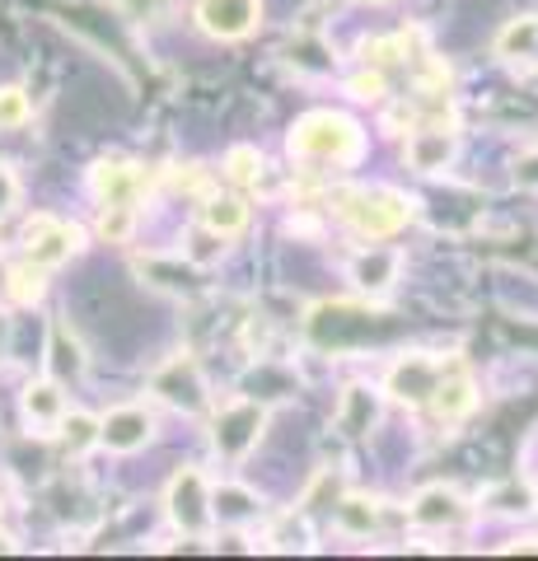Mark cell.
Segmentation results:
<instances>
[{
  "label": "cell",
  "mask_w": 538,
  "mask_h": 561,
  "mask_svg": "<svg viewBox=\"0 0 538 561\" xmlns=\"http://www.w3.org/2000/svg\"><path fill=\"white\" fill-rule=\"evenodd\" d=\"M169 5H173V0H117V10H123L127 20H136V24H154V20H164Z\"/></svg>",
  "instance_id": "obj_24"
},
{
  "label": "cell",
  "mask_w": 538,
  "mask_h": 561,
  "mask_svg": "<svg viewBox=\"0 0 538 561\" xmlns=\"http://www.w3.org/2000/svg\"><path fill=\"white\" fill-rule=\"evenodd\" d=\"M154 393H160L164 402H173V408H183V412H197L202 402H206L193 360H173V365H164V370L154 375Z\"/></svg>",
  "instance_id": "obj_9"
},
{
  "label": "cell",
  "mask_w": 538,
  "mask_h": 561,
  "mask_svg": "<svg viewBox=\"0 0 538 561\" xmlns=\"http://www.w3.org/2000/svg\"><path fill=\"white\" fill-rule=\"evenodd\" d=\"M61 440L66 449H84V445H94L99 440V421L94 416H61Z\"/></svg>",
  "instance_id": "obj_22"
},
{
  "label": "cell",
  "mask_w": 538,
  "mask_h": 561,
  "mask_svg": "<svg viewBox=\"0 0 538 561\" xmlns=\"http://www.w3.org/2000/svg\"><path fill=\"white\" fill-rule=\"evenodd\" d=\"M244 225H249V206L239 197H211V202H206V230H211V234L234 239Z\"/></svg>",
  "instance_id": "obj_15"
},
{
  "label": "cell",
  "mask_w": 538,
  "mask_h": 561,
  "mask_svg": "<svg viewBox=\"0 0 538 561\" xmlns=\"http://www.w3.org/2000/svg\"><path fill=\"white\" fill-rule=\"evenodd\" d=\"M28 117V99L20 90H0V127H20Z\"/></svg>",
  "instance_id": "obj_26"
},
{
  "label": "cell",
  "mask_w": 538,
  "mask_h": 561,
  "mask_svg": "<svg viewBox=\"0 0 538 561\" xmlns=\"http://www.w3.org/2000/svg\"><path fill=\"white\" fill-rule=\"evenodd\" d=\"M197 20L211 38H244L257 24V0H202Z\"/></svg>",
  "instance_id": "obj_7"
},
{
  "label": "cell",
  "mask_w": 538,
  "mask_h": 561,
  "mask_svg": "<svg viewBox=\"0 0 538 561\" xmlns=\"http://www.w3.org/2000/svg\"><path fill=\"white\" fill-rule=\"evenodd\" d=\"M408 160H412V169H422V173L445 169L449 160H455V136L449 131H416L408 140Z\"/></svg>",
  "instance_id": "obj_11"
},
{
  "label": "cell",
  "mask_w": 538,
  "mask_h": 561,
  "mask_svg": "<svg viewBox=\"0 0 538 561\" xmlns=\"http://www.w3.org/2000/svg\"><path fill=\"white\" fill-rule=\"evenodd\" d=\"M515 183H519V187H538V150L525 154V160L515 164Z\"/></svg>",
  "instance_id": "obj_27"
},
{
  "label": "cell",
  "mask_w": 538,
  "mask_h": 561,
  "mask_svg": "<svg viewBox=\"0 0 538 561\" xmlns=\"http://www.w3.org/2000/svg\"><path fill=\"white\" fill-rule=\"evenodd\" d=\"M290 150L305 160H323V164H342L360 150V131L337 113H309L300 127L290 131Z\"/></svg>",
  "instance_id": "obj_1"
},
{
  "label": "cell",
  "mask_w": 538,
  "mask_h": 561,
  "mask_svg": "<svg viewBox=\"0 0 538 561\" xmlns=\"http://www.w3.org/2000/svg\"><path fill=\"white\" fill-rule=\"evenodd\" d=\"M24 412L33 426H61V416H66V398L57 383H28L24 389Z\"/></svg>",
  "instance_id": "obj_14"
},
{
  "label": "cell",
  "mask_w": 538,
  "mask_h": 561,
  "mask_svg": "<svg viewBox=\"0 0 538 561\" xmlns=\"http://www.w3.org/2000/svg\"><path fill=\"white\" fill-rule=\"evenodd\" d=\"M398 272V257L393 253H366V257H356V286L360 290H385L389 280Z\"/></svg>",
  "instance_id": "obj_17"
},
{
  "label": "cell",
  "mask_w": 538,
  "mask_h": 561,
  "mask_svg": "<svg viewBox=\"0 0 538 561\" xmlns=\"http://www.w3.org/2000/svg\"><path fill=\"white\" fill-rule=\"evenodd\" d=\"M51 370H57V379H76L84 370L80 342L66 328H51Z\"/></svg>",
  "instance_id": "obj_16"
},
{
  "label": "cell",
  "mask_w": 538,
  "mask_h": 561,
  "mask_svg": "<svg viewBox=\"0 0 538 561\" xmlns=\"http://www.w3.org/2000/svg\"><path fill=\"white\" fill-rule=\"evenodd\" d=\"M169 515L183 524L187 534H202L206 529V519H211V496H206V482H202V472H179L169 486Z\"/></svg>",
  "instance_id": "obj_5"
},
{
  "label": "cell",
  "mask_w": 538,
  "mask_h": 561,
  "mask_svg": "<svg viewBox=\"0 0 538 561\" xmlns=\"http://www.w3.org/2000/svg\"><path fill=\"white\" fill-rule=\"evenodd\" d=\"M146 276H160L154 286H164V290H193L197 286V272L193 267H164V262H150Z\"/></svg>",
  "instance_id": "obj_23"
},
{
  "label": "cell",
  "mask_w": 538,
  "mask_h": 561,
  "mask_svg": "<svg viewBox=\"0 0 538 561\" xmlns=\"http://www.w3.org/2000/svg\"><path fill=\"white\" fill-rule=\"evenodd\" d=\"M468 511H463V501L455 496V491H445V486H431L416 496L412 505V519L416 524H426V529H440V524H459Z\"/></svg>",
  "instance_id": "obj_10"
},
{
  "label": "cell",
  "mask_w": 538,
  "mask_h": 561,
  "mask_svg": "<svg viewBox=\"0 0 538 561\" xmlns=\"http://www.w3.org/2000/svg\"><path fill=\"white\" fill-rule=\"evenodd\" d=\"M496 51H501V57H534V51H538V20L511 24V28L496 38Z\"/></svg>",
  "instance_id": "obj_18"
},
{
  "label": "cell",
  "mask_w": 538,
  "mask_h": 561,
  "mask_svg": "<svg viewBox=\"0 0 538 561\" xmlns=\"http://www.w3.org/2000/svg\"><path fill=\"white\" fill-rule=\"evenodd\" d=\"M150 431H154V421L146 408H117L99 421V440L117 449V454H131V449H141L150 440Z\"/></svg>",
  "instance_id": "obj_8"
},
{
  "label": "cell",
  "mask_w": 538,
  "mask_h": 561,
  "mask_svg": "<svg viewBox=\"0 0 538 561\" xmlns=\"http://www.w3.org/2000/svg\"><path fill=\"white\" fill-rule=\"evenodd\" d=\"M225 173H230L239 187H249V183H257V173H263V160H257V150L239 146V150H230V160H225Z\"/></svg>",
  "instance_id": "obj_21"
},
{
  "label": "cell",
  "mask_w": 538,
  "mask_h": 561,
  "mask_svg": "<svg viewBox=\"0 0 538 561\" xmlns=\"http://www.w3.org/2000/svg\"><path fill=\"white\" fill-rule=\"evenodd\" d=\"M431 402H436V416L440 421H459L468 408H473V383H468L463 370H449L440 379V389L431 393Z\"/></svg>",
  "instance_id": "obj_13"
},
{
  "label": "cell",
  "mask_w": 538,
  "mask_h": 561,
  "mask_svg": "<svg viewBox=\"0 0 538 561\" xmlns=\"http://www.w3.org/2000/svg\"><path fill=\"white\" fill-rule=\"evenodd\" d=\"M5 290H10L20 305L43 300V267H33V262H24V267L5 272Z\"/></svg>",
  "instance_id": "obj_20"
},
{
  "label": "cell",
  "mask_w": 538,
  "mask_h": 561,
  "mask_svg": "<svg viewBox=\"0 0 538 561\" xmlns=\"http://www.w3.org/2000/svg\"><path fill=\"white\" fill-rule=\"evenodd\" d=\"M352 90H356V99H379V94H385V80H379V76H360V80H352Z\"/></svg>",
  "instance_id": "obj_29"
},
{
  "label": "cell",
  "mask_w": 538,
  "mask_h": 561,
  "mask_svg": "<svg viewBox=\"0 0 538 561\" xmlns=\"http://www.w3.org/2000/svg\"><path fill=\"white\" fill-rule=\"evenodd\" d=\"M211 511H216L220 519H244V515L253 511V501L244 496V491H230V486H225V491H216V496H211Z\"/></svg>",
  "instance_id": "obj_25"
},
{
  "label": "cell",
  "mask_w": 538,
  "mask_h": 561,
  "mask_svg": "<svg viewBox=\"0 0 538 561\" xmlns=\"http://www.w3.org/2000/svg\"><path fill=\"white\" fill-rule=\"evenodd\" d=\"M14 197H20V183L10 179V169H0V216H10Z\"/></svg>",
  "instance_id": "obj_28"
},
{
  "label": "cell",
  "mask_w": 538,
  "mask_h": 561,
  "mask_svg": "<svg viewBox=\"0 0 538 561\" xmlns=\"http://www.w3.org/2000/svg\"><path fill=\"white\" fill-rule=\"evenodd\" d=\"M337 524H342L346 534H370L375 524H379L375 501H366V496H352V501H342V505H337Z\"/></svg>",
  "instance_id": "obj_19"
},
{
  "label": "cell",
  "mask_w": 538,
  "mask_h": 561,
  "mask_svg": "<svg viewBox=\"0 0 538 561\" xmlns=\"http://www.w3.org/2000/svg\"><path fill=\"white\" fill-rule=\"evenodd\" d=\"M94 187H99V197L108 202V206H131L136 202V187H141V173L113 160V164H99L94 169Z\"/></svg>",
  "instance_id": "obj_12"
},
{
  "label": "cell",
  "mask_w": 538,
  "mask_h": 561,
  "mask_svg": "<svg viewBox=\"0 0 538 561\" xmlns=\"http://www.w3.org/2000/svg\"><path fill=\"white\" fill-rule=\"evenodd\" d=\"M337 202H342V216L370 239H389L403 230V220H408V206L398 202L393 192H342Z\"/></svg>",
  "instance_id": "obj_2"
},
{
  "label": "cell",
  "mask_w": 538,
  "mask_h": 561,
  "mask_svg": "<svg viewBox=\"0 0 538 561\" xmlns=\"http://www.w3.org/2000/svg\"><path fill=\"white\" fill-rule=\"evenodd\" d=\"M257 431H263V408H253V402H239V408H225L216 416V449L239 459V454H249Z\"/></svg>",
  "instance_id": "obj_6"
},
{
  "label": "cell",
  "mask_w": 538,
  "mask_h": 561,
  "mask_svg": "<svg viewBox=\"0 0 538 561\" xmlns=\"http://www.w3.org/2000/svg\"><path fill=\"white\" fill-rule=\"evenodd\" d=\"M449 370H459V365H445L436 356H408V360H398L393 365V375H389V393L398 402H431V393L440 389V379Z\"/></svg>",
  "instance_id": "obj_4"
},
{
  "label": "cell",
  "mask_w": 538,
  "mask_h": 561,
  "mask_svg": "<svg viewBox=\"0 0 538 561\" xmlns=\"http://www.w3.org/2000/svg\"><path fill=\"white\" fill-rule=\"evenodd\" d=\"M80 249V230L76 225H61V220H51V216H33L28 220V230H24V253L33 267H61L66 257H71Z\"/></svg>",
  "instance_id": "obj_3"
}]
</instances>
